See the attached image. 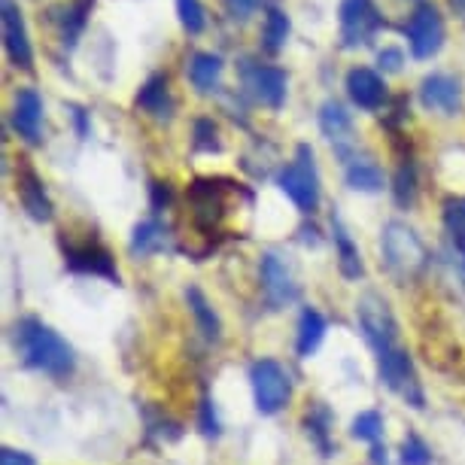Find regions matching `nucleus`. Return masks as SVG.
<instances>
[{"instance_id": "aec40b11", "label": "nucleus", "mask_w": 465, "mask_h": 465, "mask_svg": "<svg viewBox=\"0 0 465 465\" xmlns=\"http://www.w3.org/2000/svg\"><path fill=\"white\" fill-rule=\"evenodd\" d=\"M322 338H326V317L320 311H313V307H304L302 320H298V341H295L298 356L302 359L313 356L320 350Z\"/></svg>"}, {"instance_id": "6e6552de", "label": "nucleus", "mask_w": 465, "mask_h": 465, "mask_svg": "<svg viewBox=\"0 0 465 465\" xmlns=\"http://www.w3.org/2000/svg\"><path fill=\"white\" fill-rule=\"evenodd\" d=\"M338 22H341V31H344L347 49L359 46V43H368L374 37V31L383 25L371 0H341Z\"/></svg>"}, {"instance_id": "9d476101", "label": "nucleus", "mask_w": 465, "mask_h": 465, "mask_svg": "<svg viewBox=\"0 0 465 465\" xmlns=\"http://www.w3.org/2000/svg\"><path fill=\"white\" fill-rule=\"evenodd\" d=\"M0 19H4V46L6 55L15 67L31 70L34 67V49H31V37L28 28H25L22 10L15 0H0Z\"/></svg>"}, {"instance_id": "dca6fc26", "label": "nucleus", "mask_w": 465, "mask_h": 465, "mask_svg": "<svg viewBox=\"0 0 465 465\" xmlns=\"http://www.w3.org/2000/svg\"><path fill=\"white\" fill-rule=\"evenodd\" d=\"M19 201H22V207L28 210V216L37 219V223H49L52 210H55L49 195H46L43 180L37 177V171L28 168V164H22L19 168Z\"/></svg>"}, {"instance_id": "5701e85b", "label": "nucleus", "mask_w": 465, "mask_h": 465, "mask_svg": "<svg viewBox=\"0 0 465 465\" xmlns=\"http://www.w3.org/2000/svg\"><path fill=\"white\" fill-rule=\"evenodd\" d=\"M331 232H335V247H338V268H341V274H344L347 280H359V277L365 274L362 256H359V247L353 243V238L347 234V228L341 225L338 216L331 219Z\"/></svg>"}, {"instance_id": "c756f323", "label": "nucleus", "mask_w": 465, "mask_h": 465, "mask_svg": "<svg viewBox=\"0 0 465 465\" xmlns=\"http://www.w3.org/2000/svg\"><path fill=\"white\" fill-rule=\"evenodd\" d=\"M350 435L359 438V441H368V444L381 441V435H383L381 411H362V414L353 420V426H350Z\"/></svg>"}, {"instance_id": "2f4dec72", "label": "nucleus", "mask_w": 465, "mask_h": 465, "mask_svg": "<svg viewBox=\"0 0 465 465\" xmlns=\"http://www.w3.org/2000/svg\"><path fill=\"white\" fill-rule=\"evenodd\" d=\"M192 134H195V140H192V143H195L198 153H219V149H223L213 119H207V116L195 119V128H192Z\"/></svg>"}, {"instance_id": "ea45409f", "label": "nucleus", "mask_w": 465, "mask_h": 465, "mask_svg": "<svg viewBox=\"0 0 465 465\" xmlns=\"http://www.w3.org/2000/svg\"><path fill=\"white\" fill-rule=\"evenodd\" d=\"M371 462L374 465H386V447H381V444L371 447Z\"/></svg>"}, {"instance_id": "a19ab883", "label": "nucleus", "mask_w": 465, "mask_h": 465, "mask_svg": "<svg viewBox=\"0 0 465 465\" xmlns=\"http://www.w3.org/2000/svg\"><path fill=\"white\" fill-rule=\"evenodd\" d=\"M450 6L456 13H465V0H450Z\"/></svg>"}, {"instance_id": "2eb2a0df", "label": "nucleus", "mask_w": 465, "mask_h": 465, "mask_svg": "<svg viewBox=\"0 0 465 465\" xmlns=\"http://www.w3.org/2000/svg\"><path fill=\"white\" fill-rule=\"evenodd\" d=\"M347 94L359 110H381L386 104V83L371 67H353L347 74Z\"/></svg>"}, {"instance_id": "e433bc0d", "label": "nucleus", "mask_w": 465, "mask_h": 465, "mask_svg": "<svg viewBox=\"0 0 465 465\" xmlns=\"http://www.w3.org/2000/svg\"><path fill=\"white\" fill-rule=\"evenodd\" d=\"M228 10H232L238 19H247V15H252L262 6V0H225Z\"/></svg>"}, {"instance_id": "cd10ccee", "label": "nucleus", "mask_w": 465, "mask_h": 465, "mask_svg": "<svg viewBox=\"0 0 465 465\" xmlns=\"http://www.w3.org/2000/svg\"><path fill=\"white\" fill-rule=\"evenodd\" d=\"M392 198H396L399 207H411L417 201V168L411 162H405L396 171V180H392Z\"/></svg>"}, {"instance_id": "c85d7f7f", "label": "nucleus", "mask_w": 465, "mask_h": 465, "mask_svg": "<svg viewBox=\"0 0 465 465\" xmlns=\"http://www.w3.org/2000/svg\"><path fill=\"white\" fill-rule=\"evenodd\" d=\"M286 37H289V15L280 6H271L265 19V49L280 52L286 46Z\"/></svg>"}, {"instance_id": "a878e982", "label": "nucleus", "mask_w": 465, "mask_h": 465, "mask_svg": "<svg viewBox=\"0 0 465 465\" xmlns=\"http://www.w3.org/2000/svg\"><path fill=\"white\" fill-rule=\"evenodd\" d=\"M383 171L377 168L374 162H350L347 164V186L350 189H356V192H368V195H374V192H381L383 189Z\"/></svg>"}, {"instance_id": "4468645a", "label": "nucleus", "mask_w": 465, "mask_h": 465, "mask_svg": "<svg viewBox=\"0 0 465 465\" xmlns=\"http://www.w3.org/2000/svg\"><path fill=\"white\" fill-rule=\"evenodd\" d=\"M189 201H192V216L204 228H213L225 213V198L223 189H219V180H195L189 186Z\"/></svg>"}, {"instance_id": "39448f33", "label": "nucleus", "mask_w": 465, "mask_h": 465, "mask_svg": "<svg viewBox=\"0 0 465 465\" xmlns=\"http://www.w3.org/2000/svg\"><path fill=\"white\" fill-rule=\"evenodd\" d=\"M356 320L362 329L365 341L371 344L374 353H383L390 347H399V322L392 317V307L383 295L365 292L356 302Z\"/></svg>"}, {"instance_id": "393cba45", "label": "nucleus", "mask_w": 465, "mask_h": 465, "mask_svg": "<svg viewBox=\"0 0 465 465\" xmlns=\"http://www.w3.org/2000/svg\"><path fill=\"white\" fill-rule=\"evenodd\" d=\"M168 247V232L159 225V223H140L134 228V234H131V252L134 256H153V252H159Z\"/></svg>"}, {"instance_id": "bb28decb", "label": "nucleus", "mask_w": 465, "mask_h": 465, "mask_svg": "<svg viewBox=\"0 0 465 465\" xmlns=\"http://www.w3.org/2000/svg\"><path fill=\"white\" fill-rule=\"evenodd\" d=\"M350 125H353V122H350V113L344 110V104L326 101L320 107V128L329 140H341L350 131Z\"/></svg>"}, {"instance_id": "7c9ffc66", "label": "nucleus", "mask_w": 465, "mask_h": 465, "mask_svg": "<svg viewBox=\"0 0 465 465\" xmlns=\"http://www.w3.org/2000/svg\"><path fill=\"white\" fill-rule=\"evenodd\" d=\"M432 462V450L417 432H408L401 441V465H429Z\"/></svg>"}, {"instance_id": "f3484780", "label": "nucleus", "mask_w": 465, "mask_h": 465, "mask_svg": "<svg viewBox=\"0 0 465 465\" xmlns=\"http://www.w3.org/2000/svg\"><path fill=\"white\" fill-rule=\"evenodd\" d=\"M250 83H252V89H256V98L262 104H268L271 110H280L286 104V92H289L286 70L271 67V64H259L250 74Z\"/></svg>"}, {"instance_id": "20e7f679", "label": "nucleus", "mask_w": 465, "mask_h": 465, "mask_svg": "<svg viewBox=\"0 0 465 465\" xmlns=\"http://www.w3.org/2000/svg\"><path fill=\"white\" fill-rule=\"evenodd\" d=\"M377 371H381V381L390 386L396 396L405 399L411 408H417V411L426 408L423 383H420V374L414 368V359L408 356V350L390 347V350H383V353H377Z\"/></svg>"}, {"instance_id": "f704fd0d", "label": "nucleus", "mask_w": 465, "mask_h": 465, "mask_svg": "<svg viewBox=\"0 0 465 465\" xmlns=\"http://www.w3.org/2000/svg\"><path fill=\"white\" fill-rule=\"evenodd\" d=\"M377 64H381L386 74H399L401 64H405V55H401V49H383L381 55H377Z\"/></svg>"}, {"instance_id": "1a4fd4ad", "label": "nucleus", "mask_w": 465, "mask_h": 465, "mask_svg": "<svg viewBox=\"0 0 465 465\" xmlns=\"http://www.w3.org/2000/svg\"><path fill=\"white\" fill-rule=\"evenodd\" d=\"M64 262L76 274H92V277H107L119 283V271L113 262L110 250L98 241H83V243H64Z\"/></svg>"}, {"instance_id": "6ab92c4d", "label": "nucleus", "mask_w": 465, "mask_h": 465, "mask_svg": "<svg viewBox=\"0 0 465 465\" xmlns=\"http://www.w3.org/2000/svg\"><path fill=\"white\" fill-rule=\"evenodd\" d=\"M444 228L453 243L456 271L465 280V195H450L444 201Z\"/></svg>"}, {"instance_id": "f03ea898", "label": "nucleus", "mask_w": 465, "mask_h": 465, "mask_svg": "<svg viewBox=\"0 0 465 465\" xmlns=\"http://www.w3.org/2000/svg\"><path fill=\"white\" fill-rule=\"evenodd\" d=\"M381 250L390 274H396L399 280H414L429 265V252L423 247V241L405 223H386Z\"/></svg>"}, {"instance_id": "a211bd4d", "label": "nucleus", "mask_w": 465, "mask_h": 465, "mask_svg": "<svg viewBox=\"0 0 465 465\" xmlns=\"http://www.w3.org/2000/svg\"><path fill=\"white\" fill-rule=\"evenodd\" d=\"M137 107L149 113L155 119H171L173 113V98H171V89H168V76L164 74H153L149 80L143 83V89L137 92Z\"/></svg>"}, {"instance_id": "4c0bfd02", "label": "nucleus", "mask_w": 465, "mask_h": 465, "mask_svg": "<svg viewBox=\"0 0 465 465\" xmlns=\"http://www.w3.org/2000/svg\"><path fill=\"white\" fill-rule=\"evenodd\" d=\"M171 201V189H168V183H153V207L155 210H162L164 204Z\"/></svg>"}, {"instance_id": "4be33fe9", "label": "nucleus", "mask_w": 465, "mask_h": 465, "mask_svg": "<svg viewBox=\"0 0 465 465\" xmlns=\"http://www.w3.org/2000/svg\"><path fill=\"white\" fill-rule=\"evenodd\" d=\"M189 80L201 94L213 92L223 80V58L213 55V52H195L189 61Z\"/></svg>"}, {"instance_id": "473e14b6", "label": "nucleus", "mask_w": 465, "mask_h": 465, "mask_svg": "<svg viewBox=\"0 0 465 465\" xmlns=\"http://www.w3.org/2000/svg\"><path fill=\"white\" fill-rule=\"evenodd\" d=\"M177 13H180V22L183 28L189 34H201L207 25V15H204V6L201 0H177Z\"/></svg>"}, {"instance_id": "7ed1b4c3", "label": "nucleus", "mask_w": 465, "mask_h": 465, "mask_svg": "<svg viewBox=\"0 0 465 465\" xmlns=\"http://www.w3.org/2000/svg\"><path fill=\"white\" fill-rule=\"evenodd\" d=\"M280 189L286 192V198L302 210V213H313L320 207V171H317V162H313V149L302 143L295 149V159L280 171Z\"/></svg>"}, {"instance_id": "0eeeda50", "label": "nucleus", "mask_w": 465, "mask_h": 465, "mask_svg": "<svg viewBox=\"0 0 465 465\" xmlns=\"http://www.w3.org/2000/svg\"><path fill=\"white\" fill-rule=\"evenodd\" d=\"M405 37H408L411 52H414V58L426 61L438 55V49L444 46V22L432 4L417 6L414 15H411L405 25Z\"/></svg>"}, {"instance_id": "58836bf2", "label": "nucleus", "mask_w": 465, "mask_h": 465, "mask_svg": "<svg viewBox=\"0 0 465 465\" xmlns=\"http://www.w3.org/2000/svg\"><path fill=\"white\" fill-rule=\"evenodd\" d=\"M70 113H74V122H76V134L85 140L89 137V116H85L83 107H70Z\"/></svg>"}, {"instance_id": "b1692460", "label": "nucleus", "mask_w": 465, "mask_h": 465, "mask_svg": "<svg viewBox=\"0 0 465 465\" xmlns=\"http://www.w3.org/2000/svg\"><path fill=\"white\" fill-rule=\"evenodd\" d=\"M304 429H307V435H311V441L320 447L322 456L335 453V444H331V411L322 405V401H317V405L307 411Z\"/></svg>"}, {"instance_id": "c9c22d12", "label": "nucleus", "mask_w": 465, "mask_h": 465, "mask_svg": "<svg viewBox=\"0 0 465 465\" xmlns=\"http://www.w3.org/2000/svg\"><path fill=\"white\" fill-rule=\"evenodd\" d=\"M0 465H37L31 453L25 450H13V447H4V453H0Z\"/></svg>"}, {"instance_id": "412c9836", "label": "nucleus", "mask_w": 465, "mask_h": 465, "mask_svg": "<svg viewBox=\"0 0 465 465\" xmlns=\"http://www.w3.org/2000/svg\"><path fill=\"white\" fill-rule=\"evenodd\" d=\"M186 302H189V311H192V317H195L198 322V329H201V335H204L207 341H216L223 338V320H219V313L210 307L207 302V295L201 292L198 286H189L186 289Z\"/></svg>"}, {"instance_id": "423d86ee", "label": "nucleus", "mask_w": 465, "mask_h": 465, "mask_svg": "<svg viewBox=\"0 0 465 465\" xmlns=\"http://www.w3.org/2000/svg\"><path fill=\"white\" fill-rule=\"evenodd\" d=\"M252 399H256L259 414L274 417L286 408L289 396H292V383H289L286 368L274 362V359H259L250 368Z\"/></svg>"}, {"instance_id": "72a5a7b5", "label": "nucleus", "mask_w": 465, "mask_h": 465, "mask_svg": "<svg viewBox=\"0 0 465 465\" xmlns=\"http://www.w3.org/2000/svg\"><path fill=\"white\" fill-rule=\"evenodd\" d=\"M198 423H201V432H204L207 438H216L219 435V417H216L213 401H210V399H201V417H198Z\"/></svg>"}, {"instance_id": "ddd939ff", "label": "nucleus", "mask_w": 465, "mask_h": 465, "mask_svg": "<svg viewBox=\"0 0 465 465\" xmlns=\"http://www.w3.org/2000/svg\"><path fill=\"white\" fill-rule=\"evenodd\" d=\"M13 128H15V134L22 140H28L31 146H37L43 140V98L37 89H22L15 94Z\"/></svg>"}, {"instance_id": "9b49d317", "label": "nucleus", "mask_w": 465, "mask_h": 465, "mask_svg": "<svg viewBox=\"0 0 465 465\" xmlns=\"http://www.w3.org/2000/svg\"><path fill=\"white\" fill-rule=\"evenodd\" d=\"M262 289H265V298L274 311L292 304L298 298V286L292 280V271L286 268V262L280 259L277 252H265V256H262Z\"/></svg>"}, {"instance_id": "f8f14e48", "label": "nucleus", "mask_w": 465, "mask_h": 465, "mask_svg": "<svg viewBox=\"0 0 465 465\" xmlns=\"http://www.w3.org/2000/svg\"><path fill=\"white\" fill-rule=\"evenodd\" d=\"M420 101H423L426 110L432 113H444V116H456V110L462 107V89L453 76L447 74H429L423 83H420Z\"/></svg>"}, {"instance_id": "f257e3e1", "label": "nucleus", "mask_w": 465, "mask_h": 465, "mask_svg": "<svg viewBox=\"0 0 465 465\" xmlns=\"http://www.w3.org/2000/svg\"><path fill=\"white\" fill-rule=\"evenodd\" d=\"M13 344H15V353L22 356V362L34 368V371H43V374L55 377V381L74 374V368H76L74 347L37 317H22L15 322Z\"/></svg>"}]
</instances>
